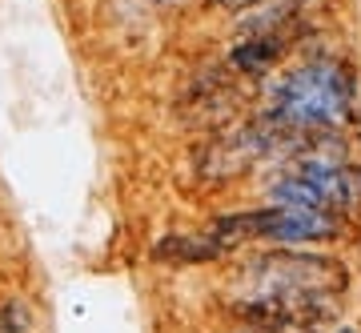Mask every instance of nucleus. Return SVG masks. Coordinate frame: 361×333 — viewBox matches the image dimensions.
Listing matches in <instances>:
<instances>
[{"mask_svg":"<svg viewBox=\"0 0 361 333\" xmlns=\"http://www.w3.org/2000/svg\"><path fill=\"white\" fill-rule=\"evenodd\" d=\"M353 113V73L341 61H305L269 89V116L293 128H337Z\"/></svg>","mask_w":361,"mask_h":333,"instance_id":"f257e3e1","label":"nucleus"},{"mask_svg":"<svg viewBox=\"0 0 361 333\" xmlns=\"http://www.w3.org/2000/svg\"><path fill=\"white\" fill-rule=\"evenodd\" d=\"M225 245L233 241H281V245H305V241H337L341 237V217L329 209H310V205H277V209H257L241 217H221L213 221Z\"/></svg>","mask_w":361,"mask_h":333,"instance_id":"f03ea898","label":"nucleus"},{"mask_svg":"<svg viewBox=\"0 0 361 333\" xmlns=\"http://www.w3.org/2000/svg\"><path fill=\"white\" fill-rule=\"evenodd\" d=\"M249 281L257 293H341L349 273L341 261L310 253H261L249 261Z\"/></svg>","mask_w":361,"mask_h":333,"instance_id":"7ed1b4c3","label":"nucleus"},{"mask_svg":"<svg viewBox=\"0 0 361 333\" xmlns=\"http://www.w3.org/2000/svg\"><path fill=\"white\" fill-rule=\"evenodd\" d=\"M285 44H289L285 32H277V28H257V32H249V37L229 52V61H233L237 73H245V77H261L273 61H281Z\"/></svg>","mask_w":361,"mask_h":333,"instance_id":"20e7f679","label":"nucleus"},{"mask_svg":"<svg viewBox=\"0 0 361 333\" xmlns=\"http://www.w3.org/2000/svg\"><path fill=\"white\" fill-rule=\"evenodd\" d=\"M225 249L229 245L217 233H209V237H161L153 245V257L157 261H217Z\"/></svg>","mask_w":361,"mask_h":333,"instance_id":"39448f33","label":"nucleus"},{"mask_svg":"<svg viewBox=\"0 0 361 333\" xmlns=\"http://www.w3.org/2000/svg\"><path fill=\"white\" fill-rule=\"evenodd\" d=\"M28 329V313L20 301H0V333H25Z\"/></svg>","mask_w":361,"mask_h":333,"instance_id":"423d86ee","label":"nucleus"},{"mask_svg":"<svg viewBox=\"0 0 361 333\" xmlns=\"http://www.w3.org/2000/svg\"><path fill=\"white\" fill-rule=\"evenodd\" d=\"M209 4H217V8H233V13H241V8H257V4H269V0H209Z\"/></svg>","mask_w":361,"mask_h":333,"instance_id":"0eeeda50","label":"nucleus"},{"mask_svg":"<svg viewBox=\"0 0 361 333\" xmlns=\"http://www.w3.org/2000/svg\"><path fill=\"white\" fill-rule=\"evenodd\" d=\"M341 333H353V329H341Z\"/></svg>","mask_w":361,"mask_h":333,"instance_id":"6e6552de","label":"nucleus"}]
</instances>
